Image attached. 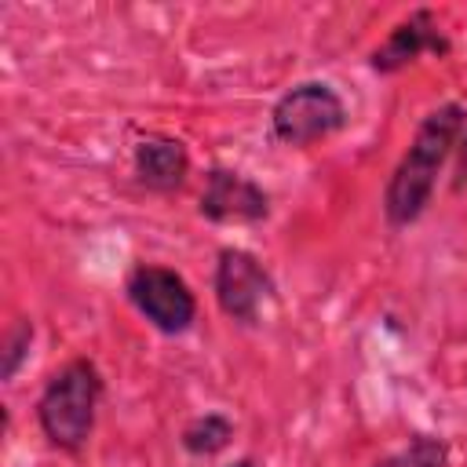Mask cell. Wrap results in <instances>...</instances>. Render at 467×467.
Returning <instances> with one entry per match:
<instances>
[{
    "instance_id": "obj_11",
    "label": "cell",
    "mask_w": 467,
    "mask_h": 467,
    "mask_svg": "<svg viewBox=\"0 0 467 467\" xmlns=\"http://www.w3.org/2000/svg\"><path fill=\"white\" fill-rule=\"evenodd\" d=\"M29 339H33V328H29V325H18V332H15V336H11V343H7L4 376H11V372H15V365H18V354H22V347H29Z\"/></svg>"
},
{
    "instance_id": "obj_7",
    "label": "cell",
    "mask_w": 467,
    "mask_h": 467,
    "mask_svg": "<svg viewBox=\"0 0 467 467\" xmlns=\"http://www.w3.org/2000/svg\"><path fill=\"white\" fill-rule=\"evenodd\" d=\"M445 47H449V44L441 40V33H438L431 11H416V15H409V18L387 36L383 47L372 51V66L383 69V73H390V69H398V66L420 58L423 51H445Z\"/></svg>"
},
{
    "instance_id": "obj_4",
    "label": "cell",
    "mask_w": 467,
    "mask_h": 467,
    "mask_svg": "<svg viewBox=\"0 0 467 467\" xmlns=\"http://www.w3.org/2000/svg\"><path fill=\"white\" fill-rule=\"evenodd\" d=\"M215 299L226 317L241 325H259L274 299V281L255 255L241 248H223L215 266Z\"/></svg>"
},
{
    "instance_id": "obj_9",
    "label": "cell",
    "mask_w": 467,
    "mask_h": 467,
    "mask_svg": "<svg viewBox=\"0 0 467 467\" xmlns=\"http://www.w3.org/2000/svg\"><path fill=\"white\" fill-rule=\"evenodd\" d=\"M230 434H234L230 420L208 412V416L193 420V423L182 431V445H186L190 452H197V456H212V452H219V449L230 441Z\"/></svg>"
},
{
    "instance_id": "obj_2",
    "label": "cell",
    "mask_w": 467,
    "mask_h": 467,
    "mask_svg": "<svg viewBox=\"0 0 467 467\" xmlns=\"http://www.w3.org/2000/svg\"><path fill=\"white\" fill-rule=\"evenodd\" d=\"M102 379L95 365L69 361L51 376V383L40 394V427L44 434L62 449H80L95 427V405H99Z\"/></svg>"
},
{
    "instance_id": "obj_13",
    "label": "cell",
    "mask_w": 467,
    "mask_h": 467,
    "mask_svg": "<svg viewBox=\"0 0 467 467\" xmlns=\"http://www.w3.org/2000/svg\"><path fill=\"white\" fill-rule=\"evenodd\" d=\"M234 467H255V463H252V460H241V463H234Z\"/></svg>"
},
{
    "instance_id": "obj_1",
    "label": "cell",
    "mask_w": 467,
    "mask_h": 467,
    "mask_svg": "<svg viewBox=\"0 0 467 467\" xmlns=\"http://www.w3.org/2000/svg\"><path fill=\"white\" fill-rule=\"evenodd\" d=\"M460 128H463V109L456 102L438 106L434 113H427V120L420 124L412 146L405 150V157L398 161V168H394V175L387 182L383 204H387V219L394 226L412 223L427 208L434 179H438V171H441Z\"/></svg>"
},
{
    "instance_id": "obj_6",
    "label": "cell",
    "mask_w": 467,
    "mask_h": 467,
    "mask_svg": "<svg viewBox=\"0 0 467 467\" xmlns=\"http://www.w3.org/2000/svg\"><path fill=\"white\" fill-rule=\"evenodd\" d=\"M201 215L215 223H255L266 215V193L237 171L215 168L201 190Z\"/></svg>"
},
{
    "instance_id": "obj_8",
    "label": "cell",
    "mask_w": 467,
    "mask_h": 467,
    "mask_svg": "<svg viewBox=\"0 0 467 467\" xmlns=\"http://www.w3.org/2000/svg\"><path fill=\"white\" fill-rule=\"evenodd\" d=\"M135 171L153 190H171L186 175V150L175 139H146L135 150Z\"/></svg>"
},
{
    "instance_id": "obj_3",
    "label": "cell",
    "mask_w": 467,
    "mask_h": 467,
    "mask_svg": "<svg viewBox=\"0 0 467 467\" xmlns=\"http://www.w3.org/2000/svg\"><path fill=\"white\" fill-rule=\"evenodd\" d=\"M347 120L339 95L328 84H299L274 106V135L288 146H310L328 139Z\"/></svg>"
},
{
    "instance_id": "obj_5",
    "label": "cell",
    "mask_w": 467,
    "mask_h": 467,
    "mask_svg": "<svg viewBox=\"0 0 467 467\" xmlns=\"http://www.w3.org/2000/svg\"><path fill=\"white\" fill-rule=\"evenodd\" d=\"M128 299L150 325H157L161 332H171V336L186 332L197 314L190 285L175 270H164V266H139L128 277Z\"/></svg>"
},
{
    "instance_id": "obj_10",
    "label": "cell",
    "mask_w": 467,
    "mask_h": 467,
    "mask_svg": "<svg viewBox=\"0 0 467 467\" xmlns=\"http://www.w3.org/2000/svg\"><path fill=\"white\" fill-rule=\"evenodd\" d=\"M445 460H449V449L438 438H416L401 452L379 460L376 467H445Z\"/></svg>"
},
{
    "instance_id": "obj_12",
    "label": "cell",
    "mask_w": 467,
    "mask_h": 467,
    "mask_svg": "<svg viewBox=\"0 0 467 467\" xmlns=\"http://www.w3.org/2000/svg\"><path fill=\"white\" fill-rule=\"evenodd\" d=\"M460 175H467V139H463V146H460Z\"/></svg>"
}]
</instances>
